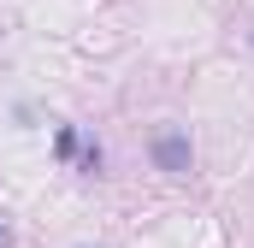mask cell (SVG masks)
<instances>
[{"label":"cell","instance_id":"1","mask_svg":"<svg viewBox=\"0 0 254 248\" xmlns=\"http://www.w3.org/2000/svg\"><path fill=\"white\" fill-rule=\"evenodd\" d=\"M154 166H160V172H172V178H190V166H195L190 136H184V130H166V136L154 142Z\"/></svg>","mask_w":254,"mask_h":248},{"label":"cell","instance_id":"2","mask_svg":"<svg viewBox=\"0 0 254 248\" xmlns=\"http://www.w3.org/2000/svg\"><path fill=\"white\" fill-rule=\"evenodd\" d=\"M6 243H12V231H6V225H0V248H6Z\"/></svg>","mask_w":254,"mask_h":248}]
</instances>
